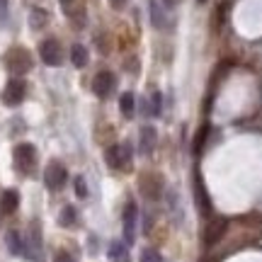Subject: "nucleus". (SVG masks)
<instances>
[{"instance_id": "1", "label": "nucleus", "mask_w": 262, "mask_h": 262, "mask_svg": "<svg viewBox=\"0 0 262 262\" xmlns=\"http://www.w3.org/2000/svg\"><path fill=\"white\" fill-rule=\"evenodd\" d=\"M134 158V150H131L129 143H119V146H110L107 153H104V160L107 165L114 170H124Z\"/></svg>"}, {"instance_id": "2", "label": "nucleus", "mask_w": 262, "mask_h": 262, "mask_svg": "<svg viewBox=\"0 0 262 262\" xmlns=\"http://www.w3.org/2000/svg\"><path fill=\"white\" fill-rule=\"evenodd\" d=\"M12 160H15L19 172H29L32 165L37 163V148L32 143H17L15 150H12Z\"/></svg>"}, {"instance_id": "3", "label": "nucleus", "mask_w": 262, "mask_h": 262, "mask_svg": "<svg viewBox=\"0 0 262 262\" xmlns=\"http://www.w3.org/2000/svg\"><path fill=\"white\" fill-rule=\"evenodd\" d=\"M124 243L134 245V241H136V224H139V206H136V202H126V206H124Z\"/></svg>"}, {"instance_id": "4", "label": "nucleus", "mask_w": 262, "mask_h": 262, "mask_svg": "<svg viewBox=\"0 0 262 262\" xmlns=\"http://www.w3.org/2000/svg\"><path fill=\"white\" fill-rule=\"evenodd\" d=\"M3 61L8 66V71H12V73H27L32 68V58H29V54L25 49H10Z\"/></svg>"}, {"instance_id": "5", "label": "nucleus", "mask_w": 262, "mask_h": 262, "mask_svg": "<svg viewBox=\"0 0 262 262\" xmlns=\"http://www.w3.org/2000/svg\"><path fill=\"white\" fill-rule=\"evenodd\" d=\"M66 180H68V170L63 168V163H58V160H51L44 170V182H47L49 189H61L66 185Z\"/></svg>"}, {"instance_id": "6", "label": "nucleus", "mask_w": 262, "mask_h": 262, "mask_svg": "<svg viewBox=\"0 0 262 262\" xmlns=\"http://www.w3.org/2000/svg\"><path fill=\"white\" fill-rule=\"evenodd\" d=\"M25 95H27V85L25 80H19V78H12L8 85H5V90H3V102L8 104V107H15L25 100Z\"/></svg>"}, {"instance_id": "7", "label": "nucleus", "mask_w": 262, "mask_h": 262, "mask_svg": "<svg viewBox=\"0 0 262 262\" xmlns=\"http://www.w3.org/2000/svg\"><path fill=\"white\" fill-rule=\"evenodd\" d=\"M39 56L47 66H61L63 61V51H61V44L56 39H47L39 44Z\"/></svg>"}, {"instance_id": "8", "label": "nucleus", "mask_w": 262, "mask_h": 262, "mask_svg": "<svg viewBox=\"0 0 262 262\" xmlns=\"http://www.w3.org/2000/svg\"><path fill=\"white\" fill-rule=\"evenodd\" d=\"M114 85H117V78H114V73H110V71H100V73L95 75L93 80V90L97 97H110L114 90Z\"/></svg>"}, {"instance_id": "9", "label": "nucleus", "mask_w": 262, "mask_h": 262, "mask_svg": "<svg viewBox=\"0 0 262 262\" xmlns=\"http://www.w3.org/2000/svg\"><path fill=\"white\" fill-rule=\"evenodd\" d=\"M226 221L224 219H216L211 226H206V233H204V245L206 248H214L219 241H221V235L226 233Z\"/></svg>"}, {"instance_id": "10", "label": "nucleus", "mask_w": 262, "mask_h": 262, "mask_svg": "<svg viewBox=\"0 0 262 262\" xmlns=\"http://www.w3.org/2000/svg\"><path fill=\"white\" fill-rule=\"evenodd\" d=\"M19 206V194L15 189H5L3 196H0V209H3V214H15Z\"/></svg>"}, {"instance_id": "11", "label": "nucleus", "mask_w": 262, "mask_h": 262, "mask_svg": "<svg viewBox=\"0 0 262 262\" xmlns=\"http://www.w3.org/2000/svg\"><path fill=\"white\" fill-rule=\"evenodd\" d=\"M107 255H110L112 262H129V245L124 243V241H112Z\"/></svg>"}, {"instance_id": "12", "label": "nucleus", "mask_w": 262, "mask_h": 262, "mask_svg": "<svg viewBox=\"0 0 262 262\" xmlns=\"http://www.w3.org/2000/svg\"><path fill=\"white\" fill-rule=\"evenodd\" d=\"M141 153H150V150L156 148V143H158V134L153 126H143L141 129Z\"/></svg>"}, {"instance_id": "13", "label": "nucleus", "mask_w": 262, "mask_h": 262, "mask_svg": "<svg viewBox=\"0 0 262 262\" xmlns=\"http://www.w3.org/2000/svg\"><path fill=\"white\" fill-rule=\"evenodd\" d=\"M5 245H8L10 255H25V238L17 231H8L5 233Z\"/></svg>"}, {"instance_id": "14", "label": "nucleus", "mask_w": 262, "mask_h": 262, "mask_svg": "<svg viewBox=\"0 0 262 262\" xmlns=\"http://www.w3.org/2000/svg\"><path fill=\"white\" fill-rule=\"evenodd\" d=\"M119 110H122V114L126 119H131V117L136 114V97L131 93H124L122 97H119Z\"/></svg>"}, {"instance_id": "15", "label": "nucleus", "mask_w": 262, "mask_h": 262, "mask_svg": "<svg viewBox=\"0 0 262 262\" xmlns=\"http://www.w3.org/2000/svg\"><path fill=\"white\" fill-rule=\"evenodd\" d=\"M150 185L143 180V194L150 196V199H156V196L160 194V187H163V180H160V175H150Z\"/></svg>"}, {"instance_id": "16", "label": "nucleus", "mask_w": 262, "mask_h": 262, "mask_svg": "<svg viewBox=\"0 0 262 262\" xmlns=\"http://www.w3.org/2000/svg\"><path fill=\"white\" fill-rule=\"evenodd\" d=\"M78 221V211H75V206H63L61 209V214H58V224L61 226H66V228H71V226Z\"/></svg>"}, {"instance_id": "17", "label": "nucleus", "mask_w": 262, "mask_h": 262, "mask_svg": "<svg viewBox=\"0 0 262 262\" xmlns=\"http://www.w3.org/2000/svg\"><path fill=\"white\" fill-rule=\"evenodd\" d=\"M71 61H73L75 68H83V66L88 63V49H85L83 44H75V47L71 49Z\"/></svg>"}, {"instance_id": "18", "label": "nucleus", "mask_w": 262, "mask_h": 262, "mask_svg": "<svg viewBox=\"0 0 262 262\" xmlns=\"http://www.w3.org/2000/svg\"><path fill=\"white\" fill-rule=\"evenodd\" d=\"M148 10H150V22L156 25L158 29L165 27V17H163V10H160V5L156 3V0H150L148 3Z\"/></svg>"}, {"instance_id": "19", "label": "nucleus", "mask_w": 262, "mask_h": 262, "mask_svg": "<svg viewBox=\"0 0 262 262\" xmlns=\"http://www.w3.org/2000/svg\"><path fill=\"white\" fill-rule=\"evenodd\" d=\"M196 202H199L202 214H209V211H211V206H209V196L204 194V187H202V182H199V180H196Z\"/></svg>"}, {"instance_id": "20", "label": "nucleus", "mask_w": 262, "mask_h": 262, "mask_svg": "<svg viewBox=\"0 0 262 262\" xmlns=\"http://www.w3.org/2000/svg\"><path fill=\"white\" fill-rule=\"evenodd\" d=\"M150 114H153V117H160V114H163V95L160 93H153L150 95Z\"/></svg>"}, {"instance_id": "21", "label": "nucleus", "mask_w": 262, "mask_h": 262, "mask_svg": "<svg viewBox=\"0 0 262 262\" xmlns=\"http://www.w3.org/2000/svg\"><path fill=\"white\" fill-rule=\"evenodd\" d=\"M44 22H47V12L44 10H32V17H29V25L34 29L44 27Z\"/></svg>"}, {"instance_id": "22", "label": "nucleus", "mask_w": 262, "mask_h": 262, "mask_svg": "<svg viewBox=\"0 0 262 262\" xmlns=\"http://www.w3.org/2000/svg\"><path fill=\"white\" fill-rule=\"evenodd\" d=\"M141 262H163L158 250H153V248H146L143 253H141Z\"/></svg>"}, {"instance_id": "23", "label": "nucleus", "mask_w": 262, "mask_h": 262, "mask_svg": "<svg viewBox=\"0 0 262 262\" xmlns=\"http://www.w3.org/2000/svg\"><path fill=\"white\" fill-rule=\"evenodd\" d=\"M75 194L80 196V199L88 196V182H85V178H75Z\"/></svg>"}, {"instance_id": "24", "label": "nucleus", "mask_w": 262, "mask_h": 262, "mask_svg": "<svg viewBox=\"0 0 262 262\" xmlns=\"http://www.w3.org/2000/svg\"><path fill=\"white\" fill-rule=\"evenodd\" d=\"M206 134H209V126H204V129L196 134V139H194V150L199 153L202 150V146H204V139H206Z\"/></svg>"}, {"instance_id": "25", "label": "nucleus", "mask_w": 262, "mask_h": 262, "mask_svg": "<svg viewBox=\"0 0 262 262\" xmlns=\"http://www.w3.org/2000/svg\"><path fill=\"white\" fill-rule=\"evenodd\" d=\"M54 262H75V260H73V255H71V253H66V250H61V253H56Z\"/></svg>"}, {"instance_id": "26", "label": "nucleus", "mask_w": 262, "mask_h": 262, "mask_svg": "<svg viewBox=\"0 0 262 262\" xmlns=\"http://www.w3.org/2000/svg\"><path fill=\"white\" fill-rule=\"evenodd\" d=\"M8 19V0H0V25Z\"/></svg>"}, {"instance_id": "27", "label": "nucleus", "mask_w": 262, "mask_h": 262, "mask_svg": "<svg viewBox=\"0 0 262 262\" xmlns=\"http://www.w3.org/2000/svg\"><path fill=\"white\" fill-rule=\"evenodd\" d=\"M110 3H112L114 8H124V3H126V0H110Z\"/></svg>"}, {"instance_id": "28", "label": "nucleus", "mask_w": 262, "mask_h": 262, "mask_svg": "<svg viewBox=\"0 0 262 262\" xmlns=\"http://www.w3.org/2000/svg\"><path fill=\"white\" fill-rule=\"evenodd\" d=\"M165 5H168V8H175V5H178V0H165Z\"/></svg>"}, {"instance_id": "29", "label": "nucleus", "mask_w": 262, "mask_h": 262, "mask_svg": "<svg viewBox=\"0 0 262 262\" xmlns=\"http://www.w3.org/2000/svg\"><path fill=\"white\" fill-rule=\"evenodd\" d=\"M71 3H73V0H61V5H66V8H68Z\"/></svg>"}, {"instance_id": "30", "label": "nucleus", "mask_w": 262, "mask_h": 262, "mask_svg": "<svg viewBox=\"0 0 262 262\" xmlns=\"http://www.w3.org/2000/svg\"><path fill=\"white\" fill-rule=\"evenodd\" d=\"M196 3H206V0H196Z\"/></svg>"}]
</instances>
